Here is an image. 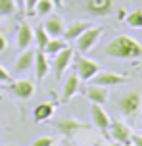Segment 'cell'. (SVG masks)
Segmentation results:
<instances>
[{"label":"cell","instance_id":"4dcf8cb0","mask_svg":"<svg viewBox=\"0 0 142 146\" xmlns=\"http://www.w3.org/2000/svg\"><path fill=\"white\" fill-rule=\"evenodd\" d=\"M14 2H15V6H17V10L25 6V0H14Z\"/></svg>","mask_w":142,"mask_h":146},{"label":"cell","instance_id":"5bb4252c","mask_svg":"<svg viewBox=\"0 0 142 146\" xmlns=\"http://www.w3.org/2000/svg\"><path fill=\"white\" fill-rule=\"evenodd\" d=\"M33 64H35V52L25 48L17 56V60L14 62V69L17 73H25V71H29V69H33Z\"/></svg>","mask_w":142,"mask_h":146},{"label":"cell","instance_id":"8d00e7d4","mask_svg":"<svg viewBox=\"0 0 142 146\" xmlns=\"http://www.w3.org/2000/svg\"><path fill=\"white\" fill-rule=\"evenodd\" d=\"M50 146H56V144H50Z\"/></svg>","mask_w":142,"mask_h":146},{"label":"cell","instance_id":"30bf717a","mask_svg":"<svg viewBox=\"0 0 142 146\" xmlns=\"http://www.w3.org/2000/svg\"><path fill=\"white\" fill-rule=\"evenodd\" d=\"M110 135L115 142L119 144H125V142H131V137H133V131L125 121H112L110 123Z\"/></svg>","mask_w":142,"mask_h":146},{"label":"cell","instance_id":"cb8c5ba5","mask_svg":"<svg viewBox=\"0 0 142 146\" xmlns=\"http://www.w3.org/2000/svg\"><path fill=\"white\" fill-rule=\"evenodd\" d=\"M17 12V6H15L14 0H0V15L6 17V15H14Z\"/></svg>","mask_w":142,"mask_h":146},{"label":"cell","instance_id":"ba28073f","mask_svg":"<svg viewBox=\"0 0 142 146\" xmlns=\"http://www.w3.org/2000/svg\"><path fill=\"white\" fill-rule=\"evenodd\" d=\"M10 90L12 94L17 96L19 100H29L35 94V83L29 79H17V81H10Z\"/></svg>","mask_w":142,"mask_h":146},{"label":"cell","instance_id":"ffe728a7","mask_svg":"<svg viewBox=\"0 0 142 146\" xmlns=\"http://www.w3.org/2000/svg\"><path fill=\"white\" fill-rule=\"evenodd\" d=\"M67 46V40L65 38H60V36H50V40H48V44L44 46V54H48V56H56L60 50H63Z\"/></svg>","mask_w":142,"mask_h":146},{"label":"cell","instance_id":"f546056e","mask_svg":"<svg viewBox=\"0 0 142 146\" xmlns=\"http://www.w3.org/2000/svg\"><path fill=\"white\" fill-rule=\"evenodd\" d=\"M50 2H52L56 8H61V6H63V0H50Z\"/></svg>","mask_w":142,"mask_h":146},{"label":"cell","instance_id":"d590c367","mask_svg":"<svg viewBox=\"0 0 142 146\" xmlns=\"http://www.w3.org/2000/svg\"><path fill=\"white\" fill-rule=\"evenodd\" d=\"M0 100H2V94H0Z\"/></svg>","mask_w":142,"mask_h":146},{"label":"cell","instance_id":"4316f807","mask_svg":"<svg viewBox=\"0 0 142 146\" xmlns=\"http://www.w3.org/2000/svg\"><path fill=\"white\" fill-rule=\"evenodd\" d=\"M12 81V75H10V71H8L6 67L0 66V83H10Z\"/></svg>","mask_w":142,"mask_h":146},{"label":"cell","instance_id":"7402d4cb","mask_svg":"<svg viewBox=\"0 0 142 146\" xmlns=\"http://www.w3.org/2000/svg\"><path fill=\"white\" fill-rule=\"evenodd\" d=\"M125 21L129 27L133 29H142V8H136L135 12H131L129 15H125Z\"/></svg>","mask_w":142,"mask_h":146},{"label":"cell","instance_id":"8992f818","mask_svg":"<svg viewBox=\"0 0 142 146\" xmlns=\"http://www.w3.org/2000/svg\"><path fill=\"white\" fill-rule=\"evenodd\" d=\"M113 10V0H87L85 12L92 17H106Z\"/></svg>","mask_w":142,"mask_h":146},{"label":"cell","instance_id":"277c9868","mask_svg":"<svg viewBox=\"0 0 142 146\" xmlns=\"http://www.w3.org/2000/svg\"><path fill=\"white\" fill-rule=\"evenodd\" d=\"M102 33H104L102 27H92V25H90L85 33H81V35L75 38L77 50L81 52V54H85V52H89L90 48H94V44L98 42V38L102 36Z\"/></svg>","mask_w":142,"mask_h":146},{"label":"cell","instance_id":"484cf974","mask_svg":"<svg viewBox=\"0 0 142 146\" xmlns=\"http://www.w3.org/2000/svg\"><path fill=\"white\" fill-rule=\"evenodd\" d=\"M50 144H54L52 137H40V139H37L31 146H50Z\"/></svg>","mask_w":142,"mask_h":146},{"label":"cell","instance_id":"9c48e42d","mask_svg":"<svg viewBox=\"0 0 142 146\" xmlns=\"http://www.w3.org/2000/svg\"><path fill=\"white\" fill-rule=\"evenodd\" d=\"M90 81L94 85H100V87H117V85H123L127 81V77L119 75V73H113V71H102V73L98 71Z\"/></svg>","mask_w":142,"mask_h":146},{"label":"cell","instance_id":"3957f363","mask_svg":"<svg viewBox=\"0 0 142 146\" xmlns=\"http://www.w3.org/2000/svg\"><path fill=\"white\" fill-rule=\"evenodd\" d=\"M56 129L60 131L61 137H65V139H71L75 135H79L81 131H89L90 125L89 123H83V121H77L73 117H63L60 121H56Z\"/></svg>","mask_w":142,"mask_h":146},{"label":"cell","instance_id":"ac0fdd59","mask_svg":"<svg viewBox=\"0 0 142 146\" xmlns=\"http://www.w3.org/2000/svg\"><path fill=\"white\" fill-rule=\"evenodd\" d=\"M90 27V21H71L63 31V38L65 40H75L77 36L85 33V31Z\"/></svg>","mask_w":142,"mask_h":146},{"label":"cell","instance_id":"83f0119b","mask_svg":"<svg viewBox=\"0 0 142 146\" xmlns=\"http://www.w3.org/2000/svg\"><path fill=\"white\" fill-rule=\"evenodd\" d=\"M131 142L135 146H142V135L140 133H138V135H133V137H131Z\"/></svg>","mask_w":142,"mask_h":146},{"label":"cell","instance_id":"e0dca14e","mask_svg":"<svg viewBox=\"0 0 142 146\" xmlns=\"http://www.w3.org/2000/svg\"><path fill=\"white\" fill-rule=\"evenodd\" d=\"M33 69H35V75H37L38 81H42L50 71V64H48V58L42 50L35 52V64H33Z\"/></svg>","mask_w":142,"mask_h":146},{"label":"cell","instance_id":"5b68a950","mask_svg":"<svg viewBox=\"0 0 142 146\" xmlns=\"http://www.w3.org/2000/svg\"><path fill=\"white\" fill-rule=\"evenodd\" d=\"M75 69L81 81H90L98 71H100V64L94 60H89L85 56H77L75 58Z\"/></svg>","mask_w":142,"mask_h":146},{"label":"cell","instance_id":"8fae6325","mask_svg":"<svg viewBox=\"0 0 142 146\" xmlns=\"http://www.w3.org/2000/svg\"><path fill=\"white\" fill-rule=\"evenodd\" d=\"M90 117H92V125L98 127L100 131H108L110 129V115L106 113V110L102 108V104H92L90 106Z\"/></svg>","mask_w":142,"mask_h":146},{"label":"cell","instance_id":"f1b7e54d","mask_svg":"<svg viewBox=\"0 0 142 146\" xmlns=\"http://www.w3.org/2000/svg\"><path fill=\"white\" fill-rule=\"evenodd\" d=\"M8 48V40H6V36L2 35V33H0V54H2V52L6 50Z\"/></svg>","mask_w":142,"mask_h":146},{"label":"cell","instance_id":"74e56055","mask_svg":"<svg viewBox=\"0 0 142 146\" xmlns=\"http://www.w3.org/2000/svg\"><path fill=\"white\" fill-rule=\"evenodd\" d=\"M6 146H12V144H6Z\"/></svg>","mask_w":142,"mask_h":146},{"label":"cell","instance_id":"2e32d148","mask_svg":"<svg viewBox=\"0 0 142 146\" xmlns=\"http://www.w3.org/2000/svg\"><path fill=\"white\" fill-rule=\"evenodd\" d=\"M33 40H35V36H33V29L29 27V23H21V27L15 33V44H17V48L25 50V48H29L31 44H33Z\"/></svg>","mask_w":142,"mask_h":146},{"label":"cell","instance_id":"836d02e7","mask_svg":"<svg viewBox=\"0 0 142 146\" xmlns=\"http://www.w3.org/2000/svg\"><path fill=\"white\" fill-rule=\"evenodd\" d=\"M110 146H119V142H113V144H110Z\"/></svg>","mask_w":142,"mask_h":146},{"label":"cell","instance_id":"1f68e13d","mask_svg":"<svg viewBox=\"0 0 142 146\" xmlns=\"http://www.w3.org/2000/svg\"><path fill=\"white\" fill-rule=\"evenodd\" d=\"M125 10H119V12H117V17H119V19H125Z\"/></svg>","mask_w":142,"mask_h":146},{"label":"cell","instance_id":"7c38bea8","mask_svg":"<svg viewBox=\"0 0 142 146\" xmlns=\"http://www.w3.org/2000/svg\"><path fill=\"white\" fill-rule=\"evenodd\" d=\"M85 96L92 104H106L108 102V87H100V85L90 83L89 87L85 88Z\"/></svg>","mask_w":142,"mask_h":146},{"label":"cell","instance_id":"6da1fadb","mask_svg":"<svg viewBox=\"0 0 142 146\" xmlns=\"http://www.w3.org/2000/svg\"><path fill=\"white\" fill-rule=\"evenodd\" d=\"M106 54L113 60H138L142 58V44L129 35H117L106 46Z\"/></svg>","mask_w":142,"mask_h":146},{"label":"cell","instance_id":"603a6c76","mask_svg":"<svg viewBox=\"0 0 142 146\" xmlns=\"http://www.w3.org/2000/svg\"><path fill=\"white\" fill-rule=\"evenodd\" d=\"M54 8H56V6H54L50 0H38L37 6H35V14H37V15H42V17H46V15L52 14Z\"/></svg>","mask_w":142,"mask_h":146},{"label":"cell","instance_id":"d4e9b609","mask_svg":"<svg viewBox=\"0 0 142 146\" xmlns=\"http://www.w3.org/2000/svg\"><path fill=\"white\" fill-rule=\"evenodd\" d=\"M38 0H25V6H23V12L27 15H33L35 14V6H37Z\"/></svg>","mask_w":142,"mask_h":146},{"label":"cell","instance_id":"44dd1931","mask_svg":"<svg viewBox=\"0 0 142 146\" xmlns=\"http://www.w3.org/2000/svg\"><path fill=\"white\" fill-rule=\"evenodd\" d=\"M33 36H35V44H37V50H44V46L48 44V40H50V35L44 31V27L42 25H38L37 29L33 31Z\"/></svg>","mask_w":142,"mask_h":146},{"label":"cell","instance_id":"e575fe53","mask_svg":"<svg viewBox=\"0 0 142 146\" xmlns=\"http://www.w3.org/2000/svg\"><path fill=\"white\" fill-rule=\"evenodd\" d=\"M140 135H142V123H140Z\"/></svg>","mask_w":142,"mask_h":146},{"label":"cell","instance_id":"7a4b0ae2","mask_svg":"<svg viewBox=\"0 0 142 146\" xmlns=\"http://www.w3.org/2000/svg\"><path fill=\"white\" fill-rule=\"evenodd\" d=\"M117 108H119V111L125 117L135 119V117L138 115L140 108H142V96H140V92L131 90V92H127V94H123V96H121V100H119V104H117Z\"/></svg>","mask_w":142,"mask_h":146},{"label":"cell","instance_id":"4fadbf2b","mask_svg":"<svg viewBox=\"0 0 142 146\" xmlns=\"http://www.w3.org/2000/svg\"><path fill=\"white\" fill-rule=\"evenodd\" d=\"M42 27L50 36H61L65 31V21L60 15H46V21L42 23Z\"/></svg>","mask_w":142,"mask_h":146},{"label":"cell","instance_id":"52a82bcc","mask_svg":"<svg viewBox=\"0 0 142 146\" xmlns=\"http://www.w3.org/2000/svg\"><path fill=\"white\" fill-rule=\"evenodd\" d=\"M73 62V50L69 48V46H65L63 50H60L56 56H54V75H56V79H61L63 77V73L67 71L69 64Z\"/></svg>","mask_w":142,"mask_h":146},{"label":"cell","instance_id":"d6986e66","mask_svg":"<svg viewBox=\"0 0 142 146\" xmlns=\"http://www.w3.org/2000/svg\"><path fill=\"white\" fill-rule=\"evenodd\" d=\"M52 115H54V104L42 102V104H38L37 108L33 110V121H35V123L48 121V119H50Z\"/></svg>","mask_w":142,"mask_h":146},{"label":"cell","instance_id":"9a60e30c","mask_svg":"<svg viewBox=\"0 0 142 146\" xmlns=\"http://www.w3.org/2000/svg\"><path fill=\"white\" fill-rule=\"evenodd\" d=\"M79 87H81V79H79V75L73 73V75H69L65 83H63V90H61V102H69L71 98H73L77 92H79Z\"/></svg>","mask_w":142,"mask_h":146},{"label":"cell","instance_id":"d6a6232c","mask_svg":"<svg viewBox=\"0 0 142 146\" xmlns=\"http://www.w3.org/2000/svg\"><path fill=\"white\" fill-rule=\"evenodd\" d=\"M119 146H135L133 142H125V144H119Z\"/></svg>","mask_w":142,"mask_h":146}]
</instances>
